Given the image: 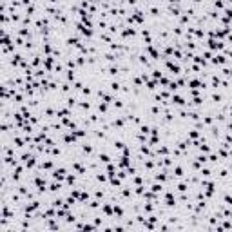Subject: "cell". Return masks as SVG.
<instances>
[{
	"label": "cell",
	"mask_w": 232,
	"mask_h": 232,
	"mask_svg": "<svg viewBox=\"0 0 232 232\" xmlns=\"http://www.w3.org/2000/svg\"><path fill=\"white\" fill-rule=\"evenodd\" d=\"M65 169H54L53 170V180H58V181H64L65 180Z\"/></svg>",
	"instance_id": "1"
},
{
	"label": "cell",
	"mask_w": 232,
	"mask_h": 232,
	"mask_svg": "<svg viewBox=\"0 0 232 232\" xmlns=\"http://www.w3.org/2000/svg\"><path fill=\"white\" fill-rule=\"evenodd\" d=\"M165 203H167V207H174V205H176V198L172 196V192L165 194Z\"/></svg>",
	"instance_id": "2"
},
{
	"label": "cell",
	"mask_w": 232,
	"mask_h": 232,
	"mask_svg": "<svg viewBox=\"0 0 232 232\" xmlns=\"http://www.w3.org/2000/svg\"><path fill=\"white\" fill-rule=\"evenodd\" d=\"M212 62L218 64V65H223V64L227 62V58H225V54H216V56L212 58Z\"/></svg>",
	"instance_id": "3"
},
{
	"label": "cell",
	"mask_w": 232,
	"mask_h": 232,
	"mask_svg": "<svg viewBox=\"0 0 232 232\" xmlns=\"http://www.w3.org/2000/svg\"><path fill=\"white\" fill-rule=\"evenodd\" d=\"M151 191H152V192H163V185H161V181H160V183H154V185H152V187H151Z\"/></svg>",
	"instance_id": "4"
},
{
	"label": "cell",
	"mask_w": 232,
	"mask_h": 232,
	"mask_svg": "<svg viewBox=\"0 0 232 232\" xmlns=\"http://www.w3.org/2000/svg\"><path fill=\"white\" fill-rule=\"evenodd\" d=\"M123 207H120V205H114V216H118V218H123Z\"/></svg>",
	"instance_id": "5"
},
{
	"label": "cell",
	"mask_w": 232,
	"mask_h": 232,
	"mask_svg": "<svg viewBox=\"0 0 232 232\" xmlns=\"http://www.w3.org/2000/svg\"><path fill=\"white\" fill-rule=\"evenodd\" d=\"M180 192H185V191H189V187H187V183H178V187H176Z\"/></svg>",
	"instance_id": "6"
},
{
	"label": "cell",
	"mask_w": 232,
	"mask_h": 232,
	"mask_svg": "<svg viewBox=\"0 0 232 232\" xmlns=\"http://www.w3.org/2000/svg\"><path fill=\"white\" fill-rule=\"evenodd\" d=\"M98 160H100V161H103V163H109V161H111V158H109L107 154H100V156H98Z\"/></svg>",
	"instance_id": "7"
},
{
	"label": "cell",
	"mask_w": 232,
	"mask_h": 232,
	"mask_svg": "<svg viewBox=\"0 0 232 232\" xmlns=\"http://www.w3.org/2000/svg\"><path fill=\"white\" fill-rule=\"evenodd\" d=\"M111 91H113V93H118V91H120V83H118V82H113V83H111Z\"/></svg>",
	"instance_id": "8"
},
{
	"label": "cell",
	"mask_w": 232,
	"mask_h": 232,
	"mask_svg": "<svg viewBox=\"0 0 232 232\" xmlns=\"http://www.w3.org/2000/svg\"><path fill=\"white\" fill-rule=\"evenodd\" d=\"M154 180H156V181H165V180H167V176H165V174L161 172V174H156V176H154Z\"/></svg>",
	"instance_id": "9"
},
{
	"label": "cell",
	"mask_w": 232,
	"mask_h": 232,
	"mask_svg": "<svg viewBox=\"0 0 232 232\" xmlns=\"http://www.w3.org/2000/svg\"><path fill=\"white\" fill-rule=\"evenodd\" d=\"M98 207H100V201L98 199H94V201L89 203V209H98Z\"/></svg>",
	"instance_id": "10"
},
{
	"label": "cell",
	"mask_w": 232,
	"mask_h": 232,
	"mask_svg": "<svg viewBox=\"0 0 232 232\" xmlns=\"http://www.w3.org/2000/svg\"><path fill=\"white\" fill-rule=\"evenodd\" d=\"M214 7H218V9H223V7H225L223 0H216V2H214Z\"/></svg>",
	"instance_id": "11"
},
{
	"label": "cell",
	"mask_w": 232,
	"mask_h": 232,
	"mask_svg": "<svg viewBox=\"0 0 232 232\" xmlns=\"http://www.w3.org/2000/svg\"><path fill=\"white\" fill-rule=\"evenodd\" d=\"M174 172H176V176H178V178H181V176H183V169H181V167H176V169H174Z\"/></svg>",
	"instance_id": "12"
},
{
	"label": "cell",
	"mask_w": 232,
	"mask_h": 232,
	"mask_svg": "<svg viewBox=\"0 0 232 232\" xmlns=\"http://www.w3.org/2000/svg\"><path fill=\"white\" fill-rule=\"evenodd\" d=\"M209 160H210L212 163H218V161H219V158H218L216 154H210V156H209Z\"/></svg>",
	"instance_id": "13"
},
{
	"label": "cell",
	"mask_w": 232,
	"mask_h": 232,
	"mask_svg": "<svg viewBox=\"0 0 232 232\" xmlns=\"http://www.w3.org/2000/svg\"><path fill=\"white\" fill-rule=\"evenodd\" d=\"M223 199H225V203H227V205H230V207H232V196H229V194H227Z\"/></svg>",
	"instance_id": "14"
},
{
	"label": "cell",
	"mask_w": 232,
	"mask_h": 232,
	"mask_svg": "<svg viewBox=\"0 0 232 232\" xmlns=\"http://www.w3.org/2000/svg\"><path fill=\"white\" fill-rule=\"evenodd\" d=\"M94 196H96V199H102V198H103V192H102V191H96Z\"/></svg>",
	"instance_id": "15"
},
{
	"label": "cell",
	"mask_w": 232,
	"mask_h": 232,
	"mask_svg": "<svg viewBox=\"0 0 232 232\" xmlns=\"http://www.w3.org/2000/svg\"><path fill=\"white\" fill-rule=\"evenodd\" d=\"M170 4H180V0H169Z\"/></svg>",
	"instance_id": "16"
},
{
	"label": "cell",
	"mask_w": 232,
	"mask_h": 232,
	"mask_svg": "<svg viewBox=\"0 0 232 232\" xmlns=\"http://www.w3.org/2000/svg\"><path fill=\"white\" fill-rule=\"evenodd\" d=\"M229 2H230V4H232V0H229Z\"/></svg>",
	"instance_id": "17"
}]
</instances>
